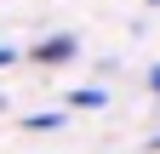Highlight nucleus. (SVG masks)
Masks as SVG:
<instances>
[{
	"label": "nucleus",
	"instance_id": "1",
	"mask_svg": "<svg viewBox=\"0 0 160 154\" xmlns=\"http://www.w3.org/2000/svg\"><path fill=\"white\" fill-rule=\"evenodd\" d=\"M34 63L40 69H63V63H74V57H80V40H74V34H46V40H34Z\"/></svg>",
	"mask_w": 160,
	"mask_h": 154
},
{
	"label": "nucleus",
	"instance_id": "2",
	"mask_svg": "<svg viewBox=\"0 0 160 154\" xmlns=\"http://www.w3.org/2000/svg\"><path fill=\"white\" fill-rule=\"evenodd\" d=\"M63 126H69L63 108H40V114H29V120H23V131H63Z\"/></svg>",
	"mask_w": 160,
	"mask_h": 154
},
{
	"label": "nucleus",
	"instance_id": "3",
	"mask_svg": "<svg viewBox=\"0 0 160 154\" xmlns=\"http://www.w3.org/2000/svg\"><path fill=\"white\" fill-rule=\"evenodd\" d=\"M103 103H109L103 86H74V91H69V108H103Z\"/></svg>",
	"mask_w": 160,
	"mask_h": 154
},
{
	"label": "nucleus",
	"instance_id": "4",
	"mask_svg": "<svg viewBox=\"0 0 160 154\" xmlns=\"http://www.w3.org/2000/svg\"><path fill=\"white\" fill-rule=\"evenodd\" d=\"M143 86H149L154 97H160V63H149V74H143Z\"/></svg>",
	"mask_w": 160,
	"mask_h": 154
},
{
	"label": "nucleus",
	"instance_id": "5",
	"mask_svg": "<svg viewBox=\"0 0 160 154\" xmlns=\"http://www.w3.org/2000/svg\"><path fill=\"white\" fill-rule=\"evenodd\" d=\"M12 63H17V51H12V46H0V74H6Z\"/></svg>",
	"mask_w": 160,
	"mask_h": 154
},
{
	"label": "nucleus",
	"instance_id": "6",
	"mask_svg": "<svg viewBox=\"0 0 160 154\" xmlns=\"http://www.w3.org/2000/svg\"><path fill=\"white\" fill-rule=\"evenodd\" d=\"M149 154H160V137H149Z\"/></svg>",
	"mask_w": 160,
	"mask_h": 154
},
{
	"label": "nucleus",
	"instance_id": "7",
	"mask_svg": "<svg viewBox=\"0 0 160 154\" xmlns=\"http://www.w3.org/2000/svg\"><path fill=\"white\" fill-rule=\"evenodd\" d=\"M0 114H6V91H0Z\"/></svg>",
	"mask_w": 160,
	"mask_h": 154
}]
</instances>
